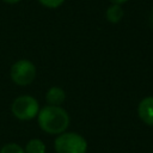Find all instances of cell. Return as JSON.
<instances>
[{
    "instance_id": "obj_1",
    "label": "cell",
    "mask_w": 153,
    "mask_h": 153,
    "mask_svg": "<svg viewBox=\"0 0 153 153\" xmlns=\"http://www.w3.org/2000/svg\"><path fill=\"white\" fill-rule=\"evenodd\" d=\"M71 122L68 112L62 106L45 105L39 109L37 123L39 128L49 135H60L67 130Z\"/></svg>"
},
{
    "instance_id": "obj_2",
    "label": "cell",
    "mask_w": 153,
    "mask_h": 153,
    "mask_svg": "<svg viewBox=\"0 0 153 153\" xmlns=\"http://www.w3.org/2000/svg\"><path fill=\"white\" fill-rule=\"evenodd\" d=\"M56 153H86L87 141L75 131H63L54 141Z\"/></svg>"
},
{
    "instance_id": "obj_3",
    "label": "cell",
    "mask_w": 153,
    "mask_h": 153,
    "mask_svg": "<svg viewBox=\"0 0 153 153\" xmlns=\"http://www.w3.org/2000/svg\"><path fill=\"white\" fill-rule=\"evenodd\" d=\"M38 100L30 94H22L14 98L11 104L12 115L19 121H31L37 117L39 111Z\"/></svg>"
},
{
    "instance_id": "obj_4",
    "label": "cell",
    "mask_w": 153,
    "mask_h": 153,
    "mask_svg": "<svg viewBox=\"0 0 153 153\" xmlns=\"http://www.w3.org/2000/svg\"><path fill=\"white\" fill-rule=\"evenodd\" d=\"M10 76L17 86H29L36 78V66L30 60H18L11 66Z\"/></svg>"
},
{
    "instance_id": "obj_5",
    "label": "cell",
    "mask_w": 153,
    "mask_h": 153,
    "mask_svg": "<svg viewBox=\"0 0 153 153\" xmlns=\"http://www.w3.org/2000/svg\"><path fill=\"white\" fill-rule=\"evenodd\" d=\"M137 116L147 126L153 127V96L142 98L137 105Z\"/></svg>"
},
{
    "instance_id": "obj_6",
    "label": "cell",
    "mask_w": 153,
    "mask_h": 153,
    "mask_svg": "<svg viewBox=\"0 0 153 153\" xmlns=\"http://www.w3.org/2000/svg\"><path fill=\"white\" fill-rule=\"evenodd\" d=\"M66 99V92L60 86H51L45 92V102L48 105L61 106Z\"/></svg>"
},
{
    "instance_id": "obj_7",
    "label": "cell",
    "mask_w": 153,
    "mask_h": 153,
    "mask_svg": "<svg viewBox=\"0 0 153 153\" xmlns=\"http://www.w3.org/2000/svg\"><path fill=\"white\" fill-rule=\"evenodd\" d=\"M124 16V12H123V8L120 6V5H111L106 8V12H105V18L109 23L111 24H117L122 20Z\"/></svg>"
},
{
    "instance_id": "obj_8",
    "label": "cell",
    "mask_w": 153,
    "mask_h": 153,
    "mask_svg": "<svg viewBox=\"0 0 153 153\" xmlns=\"http://www.w3.org/2000/svg\"><path fill=\"white\" fill-rule=\"evenodd\" d=\"M25 153H45L47 147L41 139H31L24 147Z\"/></svg>"
},
{
    "instance_id": "obj_9",
    "label": "cell",
    "mask_w": 153,
    "mask_h": 153,
    "mask_svg": "<svg viewBox=\"0 0 153 153\" xmlns=\"http://www.w3.org/2000/svg\"><path fill=\"white\" fill-rule=\"evenodd\" d=\"M0 153H25V151L24 147H22L19 143L8 142L0 148Z\"/></svg>"
},
{
    "instance_id": "obj_10",
    "label": "cell",
    "mask_w": 153,
    "mask_h": 153,
    "mask_svg": "<svg viewBox=\"0 0 153 153\" xmlns=\"http://www.w3.org/2000/svg\"><path fill=\"white\" fill-rule=\"evenodd\" d=\"M37 1L47 8H57L65 2V0H37Z\"/></svg>"
},
{
    "instance_id": "obj_11",
    "label": "cell",
    "mask_w": 153,
    "mask_h": 153,
    "mask_svg": "<svg viewBox=\"0 0 153 153\" xmlns=\"http://www.w3.org/2000/svg\"><path fill=\"white\" fill-rule=\"evenodd\" d=\"M110 1H111L114 5H120V6H121V5L126 4V2L129 1V0H110Z\"/></svg>"
},
{
    "instance_id": "obj_12",
    "label": "cell",
    "mask_w": 153,
    "mask_h": 153,
    "mask_svg": "<svg viewBox=\"0 0 153 153\" xmlns=\"http://www.w3.org/2000/svg\"><path fill=\"white\" fill-rule=\"evenodd\" d=\"M2 1L6 4H10V5H14V4H18L20 0H2Z\"/></svg>"
},
{
    "instance_id": "obj_13",
    "label": "cell",
    "mask_w": 153,
    "mask_h": 153,
    "mask_svg": "<svg viewBox=\"0 0 153 153\" xmlns=\"http://www.w3.org/2000/svg\"><path fill=\"white\" fill-rule=\"evenodd\" d=\"M149 24H151V26L153 27V8H152L151 14H149Z\"/></svg>"
}]
</instances>
